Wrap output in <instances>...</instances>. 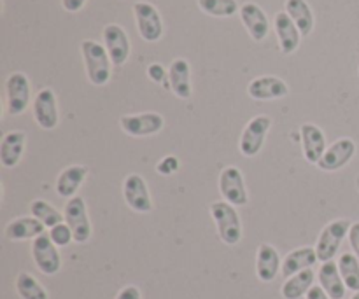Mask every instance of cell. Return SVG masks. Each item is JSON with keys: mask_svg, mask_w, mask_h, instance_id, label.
Wrapping results in <instances>:
<instances>
[{"mask_svg": "<svg viewBox=\"0 0 359 299\" xmlns=\"http://www.w3.org/2000/svg\"><path fill=\"white\" fill-rule=\"evenodd\" d=\"M81 55H83V62L84 67H86L90 83L93 86L109 84L112 74V62L105 46H102L97 41H91V39H86V41L81 42Z\"/></svg>", "mask_w": 359, "mask_h": 299, "instance_id": "obj_1", "label": "cell"}, {"mask_svg": "<svg viewBox=\"0 0 359 299\" xmlns=\"http://www.w3.org/2000/svg\"><path fill=\"white\" fill-rule=\"evenodd\" d=\"M209 210L216 223L221 242L226 245H237L242 240V221L237 212V207L219 200V202L210 203Z\"/></svg>", "mask_w": 359, "mask_h": 299, "instance_id": "obj_2", "label": "cell"}, {"mask_svg": "<svg viewBox=\"0 0 359 299\" xmlns=\"http://www.w3.org/2000/svg\"><path fill=\"white\" fill-rule=\"evenodd\" d=\"M351 226H353L351 221L337 219L323 228V231L319 233L318 244H316V252H318L319 261H333V258H335L337 252H339L340 245H342L344 238L349 237Z\"/></svg>", "mask_w": 359, "mask_h": 299, "instance_id": "obj_3", "label": "cell"}, {"mask_svg": "<svg viewBox=\"0 0 359 299\" xmlns=\"http://www.w3.org/2000/svg\"><path fill=\"white\" fill-rule=\"evenodd\" d=\"M272 128V118L270 116H256L245 125L238 140V151L242 156L255 158L265 146L266 135Z\"/></svg>", "mask_w": 359, "mask_h": 299, "instance_id": "obj_4", "label": "cell"}, {"mask_svg": "<svg viewBox=\"0 0 359 299\" xmlns=\"http://www.w3.org/2000/svg\"><path fill=\"white\" fill-rule=\"evenodd\" d=\"M133 16H135L137 30L146 42H158L163 37V20L153 4L140 2L133 4Z\"/></svg>", "mask_w": 359, "mask_h": 299, "instance_id": "obj_5", "label": "cell"}, {"mask_svg": "<svg viewBox=\"0 0 359 299\" xmlns=\"http://www.w3.org/2000/svg\"><path fill=\"white\" fill-rule=\"evenodd\" d=\"M65 223L69 224L74 233V242L76 244H86L91 238V221L88 216V207L81 196L67 200L65 209H63Z\"/></svg>", "mask_w": 359, "mask_h": 299, "instance_id": "obj_6", "label": "cell"}, {"mask_svg": "<svg viewBox=\"0 0 359 299\" xmlns=\"http://www.w3.org/2000/svg\"><path fill=\"white\" fill-rule=\"evenodd\" d=\"M32 100V86L23 72H13L6 81V107L11 116H21Z\"/></svg>", "mask_w": 359, "mask_h": 299, "instance_id": "obj_7", "label": "cell"}, {"mask_svg": "<svg viewBox=\"0 0 359 299\" xmlns=\"http://www.w3.org/2000/svg\"><path fill=\"white\" fill-rule=\"evenodd\" d=\"M123 198L125 203L137 214H149L153 210L149 188L142 175L130 174L123 181Z\"/></svg>", "mask_w": 359, "mask_h": 299, "instance_id": "obj_8", "label": "cell"}, {"mask_svg": "<svg viewBox=\"0 0 359 299\" xmlns=\"http://www.w3.org/2000/svg\"><path fill=\"white\" fill-rule=\"evenodd\" d=\"M119 126L126 135L133 139H142V137L156 135L163 130L165 118L158 112H142V114L123 116L119 119Z\"/></svg>", "mask_w": 359, "mask_h": 299, "instance_id": "obj_9", "label": "cell"}, {"mask_svg": "<svg viewBox=\"0 0 359 299\" xmlns=\"http://www.w3.org/2000/svg\"><path fill=\"white\" fill-rule=\"evenodd\" d=\"M219 193L224 202L233 207H245L249 203V193L242 172L237 167H226L219 174Z\"/></svg>", "mask_w": 359, "mask_h": 299, "instance_id": "obj_10", "label": "cell"}, {"mask_svg": "<svg viewBox=\"0 0 359 299\" xmlns=\"http://www.w3.org/2000/svg\"><path fill=\"white\" fill-rule=\"evenodd\" d=\"M32 258H34L35 266L39 272L44 275L53 277L62 268V256H60L58 247L53 244L49 235H41L32 242Z\"/></svg>", "mask_w": 359, "mask_h": 299, "instance_id": "obj_11", "label": "cell"}, {"mask_svg": "<svg viewBox=\"0 0 359 299\" xmlns=\"http://www.w3.org/2000/svg\"><path fill=\"white\" fill-rule=\"evenodd\" d=\"M34 119L42 130H55L60 123L58 100L51 88H42L32 102Z\"/></svg>", "mask_w": 359, "mask_h": 299, "instance_id": "obj_12", "label": "cell"}, {"mask_svg": "<svg viewBox=\"0 0 359 299\" xmlns=\"http://www.w3.org/2000/svg\"><path fill=\"white\" fill-rule=\"evenodd\" d=\"M102 37H104V46L107 49L109 56H111L112 65H125L130 58V53H132V44H130L128 34L125 32V28L121 25L109 23L105 25Z\"/></svg>", "mask_w": 359, "mask_h": 299, "instance_id": "obj_13", "label": "cell"}, {"mask_svg": "<svg viewBox=\"0 0 359 299\" xmlns=\"http://www.w3.org/2000/svg\"><path fill=\"white\" fill-rule=\"evenodd\" d=\"M354 154H356V144H354L353 139L344 137V139H339L326 149V153L319 160L318 168L323 172L342 170L353 160Z\"/></svg>", "mask_w": 359, "mask_h": 299, "instance_id": "obj_14", "label": "cell"}, {"mask_svg": "<svg viewBox=\"0 0 359 299\" xmlns=\"http://www.w3.org/2000/svg\"><path fill=\"white\" fill-rule=\"evenodd\" d=\"M241 20L248 30L249 37L255 42H263L270 34V20L265 11L255 2H245L241 6Z\"/></svg>", "mask_w": 359, "mask_h": 299, "instance_id": "obj_15", "label": "cell"}, {"mask_svg": "<svg viewBox=\"0 0 359 299\" xmlns=\"http://www.w3.org/2000/svg\"><path fill=\"white\" fill-rule=\"evenodd\" d=\"M287 93H290V86L286 81L277 76L256 77L248 86L249 97L258 102L280 100V98L287 97Z\"/></svg>", "mask_w": 359, "mask_h": 299, "instance_id": "obj_16", "label": "cell"}, {"mask_svg": "<svg viewBox=\"0 0 359 299\" xmlns=\"http://www.w3.org/2000/svg\"><path fill=\"white\" fill-rule=\"evenodd\" d=\"M273 28H276L280 53L286 56L293 55L300 48L302 34L286 11H279L276 14V18H273Z\"/></svg>", "mask_w": 359, "mask_h": 299, "instance_id": "obj_17", "label": "cell"}, {"mask_svg": "<svg viewBox=\"0 0 359 299\" xmlns=\"http://www.w3.org/2000/svg\"><path fill=\"white\" fill-rule=\"evenodd\" d=\"M302 147H304V158L307 163L318 165L323 154L326 153V135L314 123H305L300 126Z\"/></svg>", "mask_w": 359, "mask_h": 299, "instance_id": "obj_18", "label": "cell"}, {"mask_svg": "<svg viewBox=\"0 0 359 299\" xmlns=\"http://www.w3.org/2000/svg\"><path fill=\"white\" fill-rule=\"evenodd\" d=\"M168 84L172 93L181 100H189L193 95L191 86V67L188 60L175 58L168 67Z\"/></svg>", "mask_w": 359, "mask_h": 299, "instance_id": "obj_19", "label": "cell"}, {"mask_svg": "<svg viewBox=\"0 0 359 299\" xmlns=\"http://www.w3.org/2000/svg\"><path fill=\"white\" fill-rule=\"evenodd\" d=\"M25 146H27V133L20 130L6 133L0 142V165L4 168L18 167L25 153Z\"/></svg>", "mask_w": 359, "mask_h": 299, "instance_id": "obj_20", "label": "cell"}, {"mask_svg": "<svg viewBox=\"0 0 359 299\" xmlns=\"http://www.w3.org/2000/svg\"><path fill=\"white\" fill-rule=\"evenodd\" d=\"M283 268L280 265V256L277 249L270 244H262L258 247L256 254V275L262 282H273L279 275V270Z\"/></svg>", "mask_w": 359, "mask_h": 299, "instance_id": "obj_21", "label": "cell"}, {"mask_svg": "<svg viewBox=\"0 0 359 299\" xmlns=\"http://www.w3.org/2000/svg\"><path fill=\"white\" fill-rule=\"evenodd\" d=\"M88 172L90 170L84 165H72V167H67L65 170H62L55 184L58 196L67 200L74 198L81 189V186H83V182L86 181Z\"/></svg>", "mask_w": 359, "mask_h": 299, "instance_id": "obj_22", "label": "cell"}, {"mask_svg": "<svg viewBox=\"0 0 359 299\" xmlns=\"http://www.w3.org/2000/svg\"><path fill=\"white\" fill-rule=\"evenodd\" d=\"M46 226L41 223V221L35 219L34 216H23L18 217V219H13L6 226V237L13 242H23L32 238L35 240L37 237L44 235Z\"/></svg>", "mask_w": 359, "mask_h": 299, "instance_id": "obj_23", "label": "cell"}, {"mask_svg": "<svg viewBox=\"0 0 359 299\" xmlns=\"http://www.w3.org/2000/svg\"><path fill=\"white\" fill-rule=\"evenodd\" d=\"M318 261L319 259H318V252H316V249L312 247L294 249V251H291L290 254L284 258L280 272H283V277L290 279V277L297 275V273L305 272V270H311Z\"/></svg>", "mask_w": 359, "mask_h": 299, "instance_id": "obj_24", "label": "cell"}, {"mask_svg": "<svg viewBox=\"0 0 359 299\" xmlns=\"http://www.w3.org/2000/svg\"><path fill=\"white\" fill-rule=\"evenodd\" d=\"M319 284L325 289V293L328 294L330 299H344L346 298V284H344L342 275H340L339 265L335 261L323 263V266L319 268Z\"/></svg>", "mask_w": 359, "mask_h": 299, "instance_id": "obj_25", "label": "cell"}, {"mask_svg": "<svg viewBox=\"0 0 359 299\" xmlns=\"http://www.w3.org/2000/svg\"><path fill=\"white\" fill-rule=\"evenodd\" d=\"M284 11L290 14L291 20L294 21V25L300 30L302 37H309L314 30V13H312V7L309 6L307 0H286L284 4Z\"/></svg>", "mask_w": 359, "mask_h": 299, "instance_id": "obj_26", "label": "cell"}, {"mask_svg": "<svg viewBox=\"0 0 359 299\" xmlns=\"http://www.w3.org/2000/svg\"><path fill=\"white\" fill-rule=\"evenodd\" d=\"M314 279L316 273L312 272V268L297 273V275L290 277V279L284 282L280 294H283L284 299H300L307 296L309 291L314 287Z\"/></svg>", "mask_w": 359, "mask_h": 299, "instance_id": "obj_27", "label": "cell"}, {"mask_svg": "<svg viewBox=\"0 0 359 299\" xmlns=\"http://www.w3.org/2000/svg\"><path fill=\"white\" fill-rule=\"evenodd\" d=\"M30 214L35 219L41 221L46 228H49V230L56 226V224L65 223V216L60 210H56L51 203L46 202V200H34L30 203Z\"/></svg>", "mask_w": 359, "mask_h": 299, "instance_id": "obj_28", "label": "cell"}, {"mask_svg": "<svg viewBox=\"0 0 359 299\" xmlns=\"http://www.w3.org/2000/svg\"><path fill=\"white\" fill-rule=\"evenodd\" d=\"M339 270L340 275H342L344 284H346L347 289H351L353 293H359V261L356 254H351L346 252L339 258Z\"/></svg>", "mask_w": 359, "mask_h": 299, "instance_id": "obj_29", "label": "cell"}, {"mask_svg": "<svg viewBox=\"0 0 359 299\" xmlns=\"http://www.w3.org/2000/svg\"><path fill=\"white\" fill-rule=\"evenodd\" d=\"M16 291L21 299H49L48 291L39 284L34 275L21 272L16 279Z\"/></svg>", "mask_w": 359, "mask_h": 299, "instance_id": "obj_30", "label": "cell"}, {"mask_svg": "<svg viewBox=\"0 0 359 299\" xmlns=\"http://www.w3.org/2000/svg\"><path fill=\"white\" fill-rule=\"evenodd\" d=\"M205 14L214 18H231L241 11L237 0H196Z\"/></svg>", "mask_w": 359, "mask_h": 299, "instance_id": "obj_31", "label": "cell"}, {"mask_svg": "<svg viewBox=\"0 0 359 299\" xmlns=\"http://www.w3.org/2000/svg\"><path fill=\"white\" fill-rule=\"evenodd\" d=\"M48 235L56 247H67L70 242H74V233L67 223H60L56 226H53Z\"/></svg>", "mask_w": 359, "mask_h": 299, "instance_id": "obj_32", "label": "cell"}, {"mask_svg": "<svg viewBox=\"0 0 359 299\" xmlns=\"http://www.w3.org/2000/svg\"><path fill=\"white\" fill-rule=\"evenodd\" d=\"M181 167V161H179L177 156L174 154H167V156L161 158L156 165V172L160 175H172L179 170Z\"/></svg>", "mask_w": 359, "mask_h": 299, "instance_id": "obj_33", "label": "cell"}, {"mask_svg": "<svg viewBox=\"0 0 359 299\" xmlns=\"http://www.w3.org/2000/svg\"><path fill=\"white\" fill-rule=\"evenodd\" d=\"M147 77H149L153 83L165 84L168 81V70L165 69L161 63H151V65L147 67Z\"/></svg>", "mask_w": 359, "mask_h": 299, "instance_id": "obj_34", "label": "cell"}, {"mask_svg": "<svg viewBox=\"0 0 359 299\" xmlns=\"http://www.w3.org/2000/svg\"><path fill=\"white\" fill-rule=\"evenodd\" d=\"M349 244L351 247H353V252L358 256L359 259V223H353V226H351L349 230Z\"/></svg>", "mask_w": 359, "mask_h": 299, "instance_id": "obj_35", "label": "cell"}, {"mask_svg": "<svg viewBox=\"0 0 359 299\" xmlns=\"http://www.w3.org/2000/svg\"><path fill=\"white\" fill-rule=\"evenodd\" d=\"M116 299H142V296H140L139 287L126 286V287H123L121 291H119Z\"/></svg>", "mask_w": 359, "mask_h": 299, "instance_id": "obj_36", "label": "cell"}, {"mask_svg": "<svg viewBox=\"0 0 359 299\" xmlns=\"http://www.w3.org/2000/svg\"><path fill=\"white\" fill-rule=\"evenodd\" d=\"M88 0H62V6L67 13H79L84 6H86Z\"/></svg>", "mask_w": 359, "mask_h": 299, "instance_id": "obj_37", "label": "cell"}, {"mask_svg": "<svg viewBox=\"0 0 359 299\" xmlns=\"http://www.w3.org/2000/svg\"><path fill=\"white\" fill-rule=\"evenodd\" d=\"M307 299H330V296L325 293V289L321 286H314L307 293Z\"/></svg>", "mask_w": 359, "mask_h": 299, "instance_id": "obj_38", "label": "cell"}, {"mask_svg": "<svg viewBox=\"0 0 359 299\" xmlns=\"http://www.w3.org/2000/svg\"><path fill=\"white\" fill-rule=\"evenodd\" d=\"M351 299H359V293H354V296L351 298Z\"/></svg>", "mask_w": 359, "mask_h": 299, "instance_id": "obj_39", "label": "cell"}, {"mask_svg": "<svg viewBox=\"0 0 359 299\" xmlns=\"http://www.w3.org/2000/svg\"><path fill=\"white\" fill-rule=\"evenodd\" d=\"M358 74H359V69H358Z\"/></svg>", "mask_w": 359, "mask_h": 299, "instance_id": "obj_40", "label": "cell"}]
</instances>
